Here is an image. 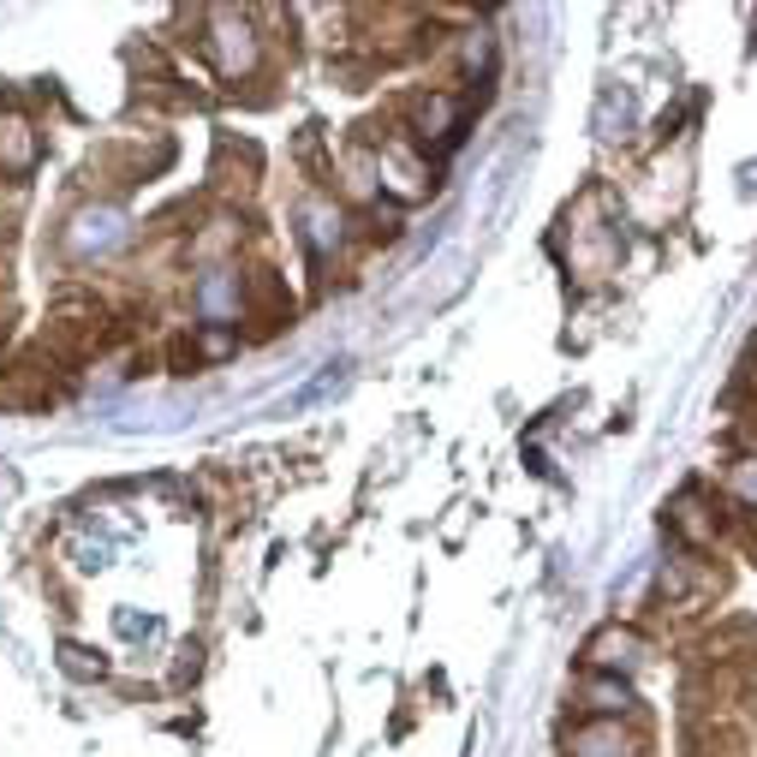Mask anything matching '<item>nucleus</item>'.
I'll use <instances>...</instances> for the list:
<instances>
[{
  "instance_id": "f257e3e1",
  "label": "nucleus",
  "mask_w": 757,
  "mask_h": 757,
  "mask_svg": "<svg viewBox=\"0 0 757 757\" xmlns=\"http://www.w3.org/2000/svg\"><path fill=\"white\" fill-rule=\"evenodd\" d=\"M0 144H7L0 155H7V167H12V173H24L30 162H37V144H30V125H24V120H7V132H0Z\"/></svg>"
}]
</instances>
